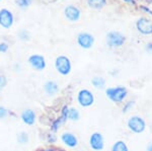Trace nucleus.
<instances>
[{
    "instance_id": "f257e3e1",
    "label": "nucleus",
    "mask_w": 152,
    "mask_h": 151,
    "mask_svg": "<svg viewBox=\"0 0 152 151\" xmlns=\"http://www.w3.org/2000/svg\"><path fill=\"white\" fill-rule=\"evenodd\" d=\"M107 97L115 104H121L126 99L128 96V90L125 86L118 85V86L107 87L105 89Z\"/></svg>"
},
{
    "instance_id": "f03ea898",
    "label": "nucleus",
    "mask_w": 152,
    "mask_h": 151,
    "mask_svg": "<svg viewBox=\"0 0 152 151\" xmlns=\"http://www.w3.org/2000/svg\"><path fill=\"white\" fill-rule=\"evenodd\" d=\"M55 70L62 76H67L72 71V63L69 57L65 55H59L54 61Z\"/></svg>"
},
{
    "instance_id": "7ed1b4c3",
    "label": "nucleus",
    "mask_w": 152,
    "mask_h": 151,
    "mask_svg": "<svg viewBox=\"0 0 152 151\" xmlns=\"http://www.w3.org/2000/svg\"><path fill=\"white\" fill-rule=\"evenodd\" d=\"M94 94L89 89L82 88L77 92L76 101L81 108H89L94 104Z\"/></svg>"
},
{
    "instance_id": "20e7f679",
    "label": "nucleus",
    "mask_w": 152,
    "mask_h": 151,
    "mask_svg": "<svg viewBox=\"0 0 152 151\" xmlns=\"http://www.w3.org/2000/svg\"><path fill=\"white\" fill-rule=\"evenodd\" d=\"M126 42V36L118 31H112L107 35V44L110 48H120Z\"/></svg>"
},
{
    "instance_id": "39448f33",
    "label": "nucleus",
    "mask_w": 152,
    "mask_h": 151,
    "mask_svg": "<svg viewBox=\"0 0 152 151\" xmlns=\"http://www.w3.org/2000/svg\"><path fill=\"white\" fill-rule=\"evenodd\" d=\"M28 63L35 71L38 72L44 71L46 69V67H47L46 58L41 54H31L28 58Z\"/></svg>"
},
{
    "instance_id": "423d86ee",
    "label": "nucleus",
    "mask_w": 152,
    "mask_h": 151,
    "mask_svg": "<svg viewBox=\"0 0 152 151\" xmlns=\"http://www.w3.org/2000/svg\"><path fill=\"white\" fill-rule=\"evenodd\" d=\"M127 126H128V129L131 131V132L136 133V134H140L145 130L146 123L141 117L132 116L128 119Z\"/></svg>"
},
{
    "instance_id": "0eeeda50",
    "label": "nucleus",
    "mask_w": 152,
    "mask_h": 151,
    "mask_svg": "<svg viewBox=\"0 0 152 151\" xmlns=\"http://www.w3.org/2000/svg\"><path fill=\"white\" fill-rule=\"evenodd\" d=\"M76 42H77L80 48L88 50V49L92 48V46L94 45V36L89 33L82 31V33L78 34Z\"/></svg>"
},
{
    "instance_id": "6e6552de",
    "label": "nucleus",
    "mask_w": 152,
    "mask_h": 151,
    "mask_svg": "<svg viewBox=\"0 0 152 151\" xmlns=\"http://www.w3.org/2000/svg\"><path fill=\"white\" fill-rule=\"evenodd\" d=\"M60 140H61V142L63 143V145L66 146L67 148H70V149L76 148L78 146V143H79L77 136H76L74 133L68 132V131H65V132L61 133Z\"/></svg>"
},
{
    "instance_id": "1a4fd4ad",
    "label": "nucleus",
    "mask_w": 152,
    "mask_h": 151,
    "mask_svg": "<svg viewBox=\"0 0 152 151\" xmlns=\"http://www.w3.org/2000/svg\"><path fill=\"white\" fill-rule=\"evenodd\" d=\"M89 146L94 151H102L104 148V139L102 133L94 132L89 137Z\"/></svg>"
},
{
    "instance_id": "9d476101",
    "label": "nucleus",
    "mask_w": 152,
    "mask_h": 151,
    "mask_svg": "<svg viewBox=\"0 0 152 151\" xmlns=\"http://www.w3.org/2000/svg\"><path fill=\"white\" fill-rule=\"evenodd\" d=\"M14 23V16L7 8L0 9V26L3 28H10Z\"/></svg>"
},
{
    "instance_id": "9b49d317",
    "label": "nucleus",
    "mask_w": 152,
    "mask_h": 151,
    "mask_svg": "<svg viewBox=\"0 0 152 151\" xmlns=\"http://www.w3.org/2000/svg\"><path fill=\"white\" fill-rule=\"evenodd\" d=\"M19 118L26 126H34L37 122V114L33 109H24L21 111Z\"/></svg>"
},
{
    "instance_id": "f8f14e48",
    "label": "nucleus",
    "mask_w": 152,
    "mask_h": 151,
    "mask_svg": "<svg viewBox=\"0 0 152 151\" xmlns=\"http://www.w3.org/2000/svg\"><path fill=\"white\" fill-rule=\"evenodd\" d=\"M64 15L71 23H76L81 18V10L77 6L70 4L64 8Z\"/></svg>"
},
{
    "instance_id": "ddd939ff",
    "label": "nucleus",
    "mask_w": 152,
    "mask_h": 151,
    "mask_svg": "<svg viewBox=\"0 0 152 151\" xmlns=\"http://www.w3.org/2000/svg\"><path fill=\"white\" fill-rule=\"evenodd\" d=\"M136 28L142 35H152V21L146 18H140L136 21Z\"/></svg>"
},
{
    "instance_id": "4468645a",
    "label": "nucleus",
    "mask_w": 152,
    "mask_h": 151,
    "mask_svg": "<svg viewBox=\"0 0 152 151\" xmlns=\"http://www.w3.org/2000/svg\"><path fill=\"white\" fill-rule=\"evenodd\" d=\"M43 89L47 96L54 97L60 91V86H59L58 82L55 81V80H47L43 85Z\"/></svg>"
},
{
    "instance_id": "2eb2a0df",
    "label": "nucleus",
    "mask_w": 152,
    "mask_h": 151,
    "mask_svg": "<svg viewBox=\"0 0 152 151\" xmlns=\"http://www.w3.org/2000/svg\"><path fill=\"white\" fill-rule=\"evenodd\" d=\"M65 123H66V122L63 120L60 116L56 117V118L54 119V120L51 122V124H50V131H51V132H53V133L59 132V130L62 128V126L64 125Z\"/></svg>"
},
{
    "instance_id": "dca6fc26",
    "label": "nucleus",
    "mask_w": 152,
    "mask_h": 151,
    "mask_svg": "<svg viewBox=\"0 0 152 151\" xmlns=\"http://www.w3.org/2000/svg\"><path fill=\"white\" fill-rule=\"evenodd\" d=\"M16 141L18 144L20 145H26L29 142V134L26 131H20L16 135Z\"/></svg>"
},
{
    "instance_id": "f3484780",
    "label": "nucleus",
    "mask_w": 152,
    "mask_h": 151,
    "mask_svg": "<svg viewBox=\"0 0 152 151\" xmlns=\"http://www.w3.org/2000/svg\"><path fill=\"white\" fill-rule=\"evenodd\" d=\"M89 7L94 9H100L107 5V0H86Z\"/></svg>"
},
{
    "instance_id": "a211bd4d",
    "label": "nucleus",
    "mask_w": 152,
    "mask_h": 151,
    "mask_svg": "<svg viewBox=\"0 0 152 151\" xmlns=\"http://www.w3.org/2000/svg\"><path fill=\"white\" fill-rule=\"evenodd\" d=\"M112 151H129V148L127 146L126 142L123 140H118L113 144Z\"/></svg>"
},
{
    "instance_id": "6ab92c4d",
    "label": "nucleus",
    "mask_w": 152,
    "mask_h": 151,
    "mask_svg": "<svg viewBox=\"0 0 152 151\" xmlns=\"http://www.w3.org/2000/svg\"><path fill=\"white\" fill-rule=\"evenodd\" d=\"M45 141H46V143L49 144L50 146H54V145L56 144V143L58 142L57 134L51 132V131H49V132L46 134V136H45Z\"/></svg>"
},
{
    "instance_id": "aec40b11",
    "label": "nucleus",
    "mask_w": 152,
    "mask_h": 151,
    "mask_svg": "<svg viewBox=\"0 0 152 151\" xmlns=\"http://www.w3.org/2000/svg\"><path fill=\"white\" fill-rule=\"evenodd\" d=\"M80 119V112L75 108H69L68 112V121L77 122Z\"/></svg>"
},
{
    "instance_id": "412c9836",
    "label": "nucleus",
    "mask_w": 152,
    "mask_h": 151,
    "mask_svg": "<svg viewBox=\"0 0 152 151\" xmlns=\"http://www.w3.org/2000/svg\"><path fill=\"white\" fill-rule=\"evenodd\" d=\"M91 84L94 85V87L95 88H99V89H104L105 87V79L104 77H94L91 79Z\"/></svg>"
},
{
    "instance_id": "4be33fe9",
    "label": "nucleus",
    "mask_w": 152,
    "mask_h": 151,
    "mask_svg": "<svg viewBox=\"0 0 152 151\" xmlns=\"http://www.w3.org/2000/svg\"><path fill=\"white\" fill-rule=\"evenodd\" d=\"M18 36L19 40L23 41V42L29 41V40H31V33H29L28 31H26V30H21V31H18Z\"/></svg>"
},
{
    "instance_id": "5701e85b",
    "label": "nucleus",
    "mask_w": 152,
    "mask_h": 151,
    "mask_svg": "<svg viewBox=\"0 0 152 151\" xmlns=\"http://www.w3.org/2000/svg\"><path fill=\"white\" fill-rule=\"evenodd\" d=\"M33 0H15V3L19 8L21 9H26L31 5Z\"/></svg>"
},
{
    "instance_id": "b1692460",
    "label": "nucleus",
    "mask_w": 152,
    "mask_h": 151,
    "mask_svg": "<svg viewBox=\"0 0 152 151\" xmlns=\"http://www.w3.org/2000/svg\"><path fill=\"white\" fill-rule=\"evenodd\" d=\"M69 108L70 107H68L67 104H64L60 109V115L59 116H60L65 122L68 121V112H69Z\"/></svg>"
},
{
    "instance_id": "393cba45",
    "label": "nucleus",
    "mask_w": 152,
    "mask_h": 151,
    "mask_svg": "<svg viewBox=\"0 0 152 151\" xmlns=\"http://www.w3.org/2000/svg\"><path fill=\"white\" fill-rule=\"evenodd\" d=\"M9 114L10 113H9L8 109L6 107L0 104V120H5L7 117L9 116Z\"/></svg>"
},
{
    "instance_id": "a878e982",
    "label": "nucleus",
    "mask_w": 152,
    "mask_h": 151,
    "mask_svg": "<svg viewBox=\"0 0 152 151\" xmlns=\"http://www.w3.org/2000/svg\"><path fill=\"white\" fill-rule=\"evenodd\" d=\"M7 85V77L5 75L0 74V92L3 90Z\"/></svg>"
},
{
    "instance_id": "bb28decb",
    "label": "nucleus",
    "mask_w": 152,
    "mask_h": 151,
    "mask_svg": "<svg viewBox=\"0 0 152 151\" xmlns=\"http://www.w3.org/2000/svg\"><path fill=\"white\" fill-rule=\"evenodd\" d=\"M8 48H9V46L6 42L0 43V53H2V54H3V53H6L7 51H8Z\"/></svg>"
},
{
    "instance_id": "cd10ccee",
    "label": "nucleus",
    "mask_w": 152,
    "mask_h": 151,
    "mask_svg": "<svg viewBox=\"0 0 152 151\" xmlns=\"http://www.w3.org/2000/svg\"><path fill=\"white\" fill-rule=\"evenodd\" d=\"M133 106H134V101H128V103H126L123 107V113L125 114L127 112H129L130 109L133 108Z\"/></svg>"
},
{
    "instance_id": "c85d7f7f",
    "label": "nucleus",
    "mask_w": 152,
    "mask_h": 151,
    "mask_svg": "<svg viewBox=\"0 0 152 151\" xmlns=\"http://www.w3.org/2000/svg\"><path fill=\"white\" fill-rule=\"evenodd\" d=\"M39 151H59L58 148L54 147V146H49V147H45V148H42Z\"/></svg>"
},
{
    "instance_id": "c756f323",
    "label": "nucleus",
    "mask_w": 152,
    "mask_h": 151,
    "mask_svg": "<svg viewBox=\"0 0 152 151\" xmlns=\"http://www.w3.org/2000/svg\"><path fill=\"white\" fill-rule=\"evenodd\" d=\"M146 50L148 51L149 53H152V42L147 44V46H146Z\"/></svg>"
},
{
    "instance_id": "7c9ffc66",
    "label": "nucleus",
    "mask_w": 152,
    "mask_h": 151,
    "mask_svg": "<svg viewBox=\"0 0 152 151\" xmlns=\"http://www.w3.org/2000/svg\"><path fill=\"white\" fill-rule=\"evenodd\" d=\"M142 9H143V10H145L146 12H148L149 14H151V15H152V10H150V9H149L148 7H146V6H142Z\"/></svg>"
},
{
    "instance_id": "2f4dec72",
    "label": "nucleus",
    "mask_w": 152,
    "mask_h": 151,
    "mask_svg": "<svg viewBox=\"0 0 152 151\" xmlns=\"http://www.w3.org/2000/svg\"><path fill=\"white\" fill-rule=\"evenodd\" d=\"M127 3H131V4H136V0H124Z\"/></svg>"
},
{
    "instance_id": "473e14b6",
    "label": "nucleus",
    "mask_w": 152,
    "mask_h": 151,
    "mask_svg": "<svg viewBox=\"0 0 152 151\" xmlns=\"http://www.w3.org/2000/svg\"><path fill=\"white\" fill-rule=\"evenodd\" d=\"M147 151H152V142L147 146Z\"/></svg>"
},
{
    "instance_id": "72a5a7b5",
    "label": "nucleus",
    "mask_w": 152,
    "mask_h": 151,
    "mask_svg": "<svg viewBox=\"0 0 152 151\" xmlns=\"http://www.w3.org/2000/svg\"><path fill=\"white\" fill-rule=\"evenodd\" d=\"M59 151H66V150H63V149H59Z\"/></svg>"
}]
</instances>
